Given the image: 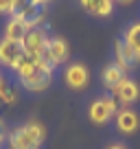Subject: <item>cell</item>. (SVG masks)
<instances>
[{"label":"cell","instance_id":"21","mask_svg":"<svg viewBox=\"0 0 140 149\" xmlns=\"http://www.w3.org/2000/svg\"><path fill=\"white\" fill-rule=\"evenodd\" d=\"M37 2H40V5H44V7H46L48 2H53V0H37Z\"/></svg>","mask_w":140,"mask_h":149},{"label":"cell","instance_id":"1","mask_svg":"<svg viewBox=\"0 0 140 149\" xmlns=\"http://www.w3.org/2000/svg\"><path fill=\"white\" fill-rule=\"evenodd\" d=\"M44 140H46V127L33 118V121H26L24 125L11 130L7 145L9 149H42Z\"/></svg>","mask_w":140,"mask_h":149},{"label":"cell","instance_id":"3","mask_svg":"<svg viewBox=\"0 0 140 149\" xmlns=\"http://www.w3.org/2000/svg\"><path fill=\"white\" fill-rule=\"evenodd\" d=\"M118 112V103L112 94H103V97L94 99L88 107V118L94 123V125H105L110 123V118L116 116Z\"/></svg>","mask_w":140,"mask_h":149},{"label":"cell","instance_id":"10","mask_svg":"<svg viewBox=\"0 0 140 149\" xmlns=\"http://www.w3.org/2000/svg\"><path fill=\"white\" fill-rule=\"evenodd\" d=\"M114 118H116V130L121 132V134H134L140 127V116L131 107H121Z\"/></svg>","mask_w":140,"mask_h":149},{"label":"cell","instance_id":"22","mask_svg":"<svg viewBox=\"0 0 140 149\" xmlns=\"http://www.w3.org/2000/svg\"><path fill=\"white\" fill-rule=\"evenodd\" d=\"M2 86H5V79H2V74H0V88H2Z\"/></svg>","mask_w":140,"mask_h":149},{"label":"cell","instance_id":"13","mask_svg":"<svg viewBox=\"0 0 140 149\" xmlns=\"http://www.w3.org/2000/svg\"><path fill=\"white\" fill-rule=\"evenodd\" d=\"M28 31H31L28 24L20 18H9L7 24H5V37L7 40H13V42H22Z\"/></svg>","mask_w":140,"mask_h":149},{"label":"cell","instance_id":"7","mask_svg":"<svg viewBox=\"0 0 140 149\" xmlns=\"http://www.w3.org/2000/svg\"><path fill=\"white\" fill-rule=\"evenodd\" d=\"M70 57V46L64 37L59 35H51L48 37V46H46V61L48 66L57 68V66H64Z\"/></svg>","mask_w":140,"mask_h":149},{"label":"cell","instance_id":"14","mask_svg":"<svg viewBox=\"0 0 140 149\" xmlns=\"http://www.w3.org/2000/svg\"><path fill=\"white\" fill-rule=\"evenodd\" d=\"M123 40H125V42L140 55V20H138V22H131L129 26L125 29V33H123Z\"/></svg>","mask_w":140,"mask_h":149},{"label":"cell","instance_id":"6","mask_svg":"<svg viewBox=\"0 0 140 149\" xmlns=\"http://www.w3.org/2000/svg\"><path fill=\"white\" fill-rule=\"evenodd\" d=\"M114 61H116L125 72H129V70H134V68L140 66V55L123 40V37H118L116 42H114Z\"/></svg>","mask_w":140,"mask_h":149},{"label":"cell","instance_id":"4","mask_svg":"<svg viewBox=\"0 0 140 149\" xmlns=\"http://www.w3.org/2000/svg\"><path fill=\"white\" fill-rule=\"evenodd\" d=\"M53 72H55L53 68H46V66L37 64L26 77H22V79H18V81L28 92H44V90H48L51 84H53Z\"/></svg>","mask_w":140,"mask_h":149},{"label":"cell","instance_id":"8","mask_svg":"<svg viewBox=\"0 0 140 149\" xmlns=\"http://www.w3.org/2000/svg\"><path fill=\"white\" fill-rule=\"evenodd\" d=\"M24 55L26 53H24L22 42H13V40H7V37L0 40V66L13 70Z\"/></svg>","mask_w":140,"mask_h":149},{"label":"cell","instance_id":"15","mask_svg":"<svg viewBox=\"0 0 140 149\" xmlns=\"http://www.w3.org/2000/svg\"><path fill=\"white\" fill-rule=\"evenodd\" d=\"M35 5H40L37 0H13V9H11L9 18H24Z\"/></svg>","mask_w":140,"mask_h":149},{"label":"cell","instance_id":"11","mask_svg":"<svg viewBox=\"0 0 140 149\" xmlns=\"http://www.w3.org/2000/svg\"><path fill=\"white\" fill-rule=\"evenodd\" d=\"M79 5L83 7V11H88L90 15H96V18H107L114 11L112 0H79Z\"/></svg>","mask_w":140,"mask_h":149},{"label":"cell","instance_id":"16","mask_svg":"<svg viewBox=\"0 0 140 149\" xmlns=\"http://www.w3.org/2000/svg\"><path fill=\"white\" fill-rule=\"evenodd\" d=\"M0 101L5 103V105H15L18 103V90L11 88L9 84H5L0 88Z\"/></svg>","mask_w":140,"mask_h":149},{"label":"cell","instance_id":"18","mask_svg":"<svg viewBox=\"0 0 140 149\" xmlns=\"http://www.w3.org/2000/svg\"><path fill=\"white\" fill-rule=\"evenodd\" d=\"M7 138H9V130H7V125H5V121L0 118V147L7 143Z\"/></svg>","mask_w":140,"mask_h":149},{"label":"cell","instance_id":"20","mask_svg":"<svg viewBox=\"0 0 140 149\" xmlns=\"http://www.w3.org/2000/svg\"><path fill=\"white\" fill-rule=\"evenodd\" d=\"M107 149H125V147H123V145H110Z\"/></svg>","mask_w":140,"mask_h":149},{"label":"cell","instance_id":"17","mask_svg":"<svg viewBox=\"0 0 140 149\" xmlns=\"http://www.w3.org/2000/svg\"><path fill=\"white\" fill-rule=\"evenodd\" d=\"M13 9V0H0V13L2 15H11Z\"/></svg>","mask_w":140,"mask_h":149},{"label":"cell","instance_id":"2","mask_svg":"<svg viewBox=\"0 0 140 149\" xmlns=\"http://www.w3.org/2000/svg\"><path fill=\"white\" fill-rule=\"evenodd\" d=\"M48 33L46 29L37 26V29H31V31L26 33V37L22 40V46H24V53H26L31 59H35L40 66H46V68H53V66H48L46 61V46H48ZM55 70V68H53Z\"/></svg>","mask_w":140,"mask_h":149},{"label":"cell","instance_id":"12","mask_svg":"<svg viewBox=\"0 0 140 149\" xmlns=\"http://www.w3.org/2000/svg\"><path fill=\"white\" fill-rule=\"evenodd\" d=\"M125 77H127V72L116 64V61H110V64L103 68V72H101V81H103V86H105L110 92H112V90L116 88V84L121 79H125Z\"/></svg>","mask_w":140,"mask_h":149},{"label":"cell","instance_id":"23","mask_svg":"<svg viewBox=\"0 0 140 149\" xmlns=\"http://www.w3.org/2000/svg\"><path fill=\"white\" fill-rule=\"evenodd\" d=\"M112 2H114V0H112Z\"/></svg>","mask_w":140,"mask_h":149},{"label":"cell","instance_id":"19","mask_svg":"<svg viewBox=\"0 0 140 149\" xmlns=\"http://www.w3.org/2000/svg\"><path fill=\"white\" fill-rule=\"evenodd\" d=\"M114 2H118V5H131L134 0H114Z\"/></svg>","mask_w":140,"mask_h":149},{"label":"cell","instance_id":"5","mask_svg":"<svg viewBox=\"0 0 140 149\" xmlns=\"http://www.w3.org/2000/svg\"><path fill=\"white\" fill-rule=\"evenodd\" d=\"M64 84L68 86L70 90H85L90 86V70L85 64L81 61H75V64H68L64 70Z\"/></svg>","mask_w":140,"mask_h":149},{"label":"cell","instance_id":"9","mask_svg":"<svg viewBox=\"0 0 140 149\" xmlns=\"http://www.w3.org/2000/svg\"><path fill=\"white\" fill-rule=\"evenodd\" d=\"M110 94L116 99V103H121L123 107H127V105H131V103L138 101V97H140V88H138V84H136L131 77H125V79L118 81L116 88H114Z\"/></svg>","mask_w":140,"mask_h":149}]
</instances>
